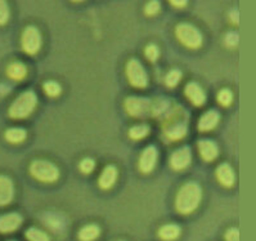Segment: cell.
I'll return each instance as SVG.
<instances>
[{
  "instance_id": "obj_1",
  "label": "cell",
  "mask_w": 256,
  "mask_h": 241,
  "mask_svg": "<svg viewBox=\"0 0 256 241\" xmlns=\"http://www.w3.org/2000/svg\"><path fill=\"white\" fill-rule=\"evenodd\" d=\"M125 110L128 114L134 116V118H140V116H147V115H157L165 111L168 107V103L165 101L157 100L152 101L144 97H128L125 102Z\"/></svg>"
},
{
  "instance_id": "obj_2",
  "label": "cell",
  "mask_w": 256,
  "mask_h": 241,
  "mask_svg": "<svg viewBox=\"0 0 256 241\" xmlns=\"http://www.w3.org/2000/svg\"><path fill=\"white\" fill-rule=\"evenodd\" d=\"M202 199V190L196 182H187L179 188L175 197L176 210L182 214H190L196 210Z\"/></svg>"
},
{
  "instance_id": "obj_3",
  "label": "cell",
  "mask_w": 256,
  "mask_h": 241,
  "mask_svg": "<svg viewBox=\"0 0 256 241\" xmlns=\"http://www.w3.org/2000/svg\"><path fill=\"white\" fill-rule=\"evenodd\" d=\"M164 133L170 141H178L187 133V114L180 107H175L166 115L162 125Z\"/></svg>"
},
{
  "instance_id": "obj_4",
  "label": "cell",
  "mask_w": 256,
  "mask_h": 241,
  "mask_svg": "<svg viewBox=\"0 0 256 241\" xmlns=\"http://www.w3.org/2000/svg\"><path fill=\"white\" fill-rule=\"evenodd\" d=\"M38 97L32 91H24L10 106L8 114L12 119H24L35 110Z\"/></svg>"
},
{
  "instance_id": "obj_5",
  "label": "cell",
  "mask_w": 256,
  "mask_h": 241,
  "mask_svg": "<svg viewBox=\"0 0 256 241\" xmlns=\"http://www.w3.org/2000/svg\"><path fill=\"white\" fill-rule=\"evenodd\" d=\"M30 172L34 177L46 183L56 182L60 178V169L56 164L48 160L38 159L34 160L30 165Z\"/></svg>"
},
{
  "instance_id": "obj_6",
  "label": "cell",
  "mask_w": 256,
  "mask_h": 241,
  "mask_svg": "<svg viewBox=\"0 0 256 241\" xmlns=\"http://www.w3.org/2000/svg\"><path fill=\"white\" fill-rule=\"evenodd\" d=\"M175 35L179 42L188 48H198L202 44V34L196 26L188 22H180L176 25Z\"/></svg>"
},
{
  "instance_id": "obj_7",
  "label": "cell",
  "mask_w": 256,
  "mask_h": 241,
  "mask_svg": "<svg viewBox=\"0 0 256 241\" xmlns=\"http://www.w3.org/2000/svg\"><path fill=\"white\" fill-rule=\"evenodd\" d=\"M126 76L129 83L136 88H144L148 84V75L143 65L136 58H130L126 64Z\"/></svg>"
},
{
  "instance_id": "obj_8",
  "label": "cell",
  "mask_w": 256,
  "mask_h": 241,
  "mask_svg": "<svg viewBox=\"0 0 256 241\" xmlns=\"http://www.w3.org/2000/svg\"><path fill=\"white\" fill-rule=\"evenodd\" d=\"M22 48L28 55H35L38 53L42 47V35H40L39 29L30 25L28 28H24L21 38Z\"/></svg>"
},
{
  "instance_id": "obj_9",
  "label": "cell",
  "mask_w": 256,
  "mask_h": 241,
  "mask_svg": "<svg viewBox=\"0 0 256 241\" xmlns=\"http://www.w3.org/2000/svg\"><path fill=\"white\" fill-rule=\"evenodd\" d=\"M190 160H192V152L190 148L187 146L179 147L174 151L170 156V165L175 170H182V169L187 168L190 165Z\"/></svg>"
},
{
  "instance_id": "obj_10",
  "label": "cell",
  "mask_w": 256,
  "mask_h": 241,
  "mask_svg": "<svg viewBox=\"0 0 256 241\" xmlns=\"http://www.w3.org/2000/svg\"><path fill=\"white\" fill-rule=\"evenodd\" d=\"M157 148L154 146H148L143 150L139 157V170L143 173H150L154 170L157 163Z\"/></svg>"
},
{
  "instance_id": "obj_11",
  "label": "cell",
  "mask_w": 256,
  "mask_h": 241,
  "mask_svg": "<svg viewBox=\"0 0 256 241\" xmlns=\"http://www.w3.org/2000/svg\"><path fill=\"white\" fill-rule=\"evenodd\" d=\"M22 224V217L18 213H6L0 215V232L3 233H8V232H13L14 229L18 228Z\"/></svg>"
},
{
  "instance_id": "obj_12",
  "label": "cell",
  "mask_w": 256,
  "mask_h": 241,
  "mask_svg": "<svg viewBox=\"0 0 256 241\" xmlns=\"http://www.w3.org/2000/svg\"><path fill=\"white\" fill-rule=\"evenodd\" d=\"M184 93H186L188 100H190L194 106H201L205 103L206 93L197 83H188V84L186 85V88H184Z\"/></svg>"
},
{
  "instance_id": "obj_13",
  "label": "cell",
  "mask_w": 256,
  "mask_h": 241,
  "mask_svg": "<svg viewBox=\"0 0 256 241\" xmlns=\"http://www.w3.org/2000/svg\"><path fill=\"white\" fill-rule=\"evenodd\" d=\"M14 196V186L10 177L0 174V206L8 205Z\"/></svg>"
},
{
  "instance_id": "obj_14",
  "label": "cell",
  "mask_w": 256,
  "mask_h": 241,
  "mask_svg": "<svg viewBox=\"0 0 256 241\" xmlns=\"http://www.w3.org/2000/svg\"><path fill=\"white\" fill-rule=\"evenodd\" d=\"M197 145H198L200 155L206 161L214 160L218 156V154H219L218 145L214 141H211V139H201V141H198Z\"/></svg>"
},
{
  "instance_id": "obj_15",
  "label": "cell",
  "mask_w": 256,
  "mask_h": 241,
  "mask_svg": "<svg viewBox=\"0 0 256 241\" xmlns=\"http://www.w3.org/2000/svg\"><path fill=\"white\" fill-rule=\"evenodd\" d=\"M116 178H118V169L114 165H110L108 164V165L104 166V169L100 173L98 184H100V188L107 190V188H111L114 186V183L116 182Z\"/></svg>"
},
{
  "instance_id": "obj_16",
  "label": "cell",
  "mask_w": 256,
  "mask_h": 241,
  "mask_svg": "<svg viewBox=\"0 0 256 241\" xmlns=\"http://www.w3.org/2000/svg\"><path fill=\"white\" fill-rule=\"evenodd\" d=\"M216 177L218 181L226 187H230L236 181V175L234 170L228 163L220 164L216 168Z\"/></svg>"
},
{
  "instance_id": "obj_17",
  "label": "cell",
  "mask_w": 256,
  "mask_h": 241,
  "mask_svg": "<svg viewBox=\"0 0 256 241\" xmlns=\"http://www.w3.org/2000/svg\"><path fill=\"white\" fill-rule=\"evenodd\" d=\"M219 121V114L216 110H208L202 115L198 120V129L201 132H208V130L214 129Z\"/></svg>"
},
{
  "instance_id": "obj_18",
  "label": "cell",
  "mask_w": 256,
  "mask_h": 241,
  "mask_svg": "<svg viewBox=\"0 0 256 241\" xmlns=\"http://www.w3.org/2000/svg\"><path fill=\"white\" fill-rule=\"evenodd\" d=\"M6 75L10 76L12 80L20 82L22 79L26 78L28 75V67L24 66L21 62H12L6 67Z\"/></svg>"
},
{
  "instance_id": "obj_19",
  "label": "cell",
  "mask_w": 256,
  "mask_h": 241,
  "mask_svg": "<svg viewBox=\"0 0 256 241\" xmlns=\"http://www.w3.org/2000/svg\"><path fill=\"white\" fill-rule=\"evenodd\" d=\"M100 235V226H96V224H94V223L84 226L78 233V238H80L82 241H93L96 240Z\"/></svg>"
},
{
  "instance_id": "obj_20",
  "label": "cell",
  "mask_w": 256,
  "mask_h": 241,
  "mask_svg": "<svg viewBox=\"0 0 256 241\" xmlns=\"http://www.w3.org/2000/svg\"><path fill=\"white\" fill-rule=\"evenodd\" d=\"M179 235H180V227L178 224H174V223L165 224V226H162L158 229V236L165 241L175 240Z\"/></svg>"
},
{
  "instance_id": "obj_21",
  "label": "cell",
  "mask_w": 256,
  "mask_h": 241,
  "mask_svg": "<svg viewBox=\"0 0 256 241\" xmlns=\"http://www.w3.org/2000/svg\"><path fill=\"white\" fill-rule=\"evenodd\" d=\"M26 136H28V133L24 128L13 127L6 130V139L10 143H20L26 139Z\"/></svg>"
},
{
  "instance_id": "obj_22",
  "label": "cell",
  "mask_w": 256,
  "mask_h": 241,
  "mask_svg": "<svg viewBox=\"0 0 256 241\" xmlns=\"http://www.w3.org/2000/svg\"><path fill=\"white\" fill-rule=\"evenodd\" d=\"M150 133V127L144 125V124H139V125H134L129 129V137L133 139H140L144 138Z\"/></svg>"
},
{
  "instance_id": "obj_23",
  "label": "cell",
  "mask_w": 256,
  "mask_h": 241,
  "mask_svg": "<svg viewBox=\"0 0 256 241\" xmlns=\"http://www.w3.org/2000/svg\"><path fill=\"white\" fill-rule=\"evenodd\" d=\"M26 237L28 241H49V236L36 227H31L26 231Z\"/></svg>"
},
{
  "instance_id": "obj_24",
  "label": "cell",
  "mask_w": 256,
  "mask_h": 241,
  "mask_svg": "<svg viewBox=\"0 0 256 241\" xmlns=\"http://www.w3.org/2000/svg\"><path fill=\"white\" fill-rule=\"evenodd\" d=\"M42 89H44V92H46L49 97L60 96V91H62L60 83L54 82V80H46V82H44Z\"/></svg>"
},
{
  "instance_id": "obj_25",
  "label": "cell",
  "mask_w": 256,
  "mask_h": 241,
  "mask_svg": "<svg viewBox=\"0 0 256 241\" xmlns=\"http://www.w3.org/2000/svg\"><path fill=\"white\" fill-rule=\"evenodd\" d=\"M218 102L223 106H228L229 103L232 102L233 100V93L229 88H222L219 92H218Z\"/></svg>"
},
{
  "instance_id": "obj_26",
  "label": "cell",
  "mask_w": 256,
  "mask_h": 241,
  "mask_svg": "<svg viewBox=\"0 0 256 241\" xmlns=\"http://www.w3.org/2000/svg\"><path fill=\"white\" fill-rule=\"evenodd\" d=\"M182 79V71L178 69H172L170 70L169 74L166 75L165 82L168 87H175V85L178 84L179 80Z\"/></svg>"
},
{
  "instance_id": "obj_27",
  "label": "cell",
  "mask_w": 256,
  "mask_h": 241,
  "mask_svg": "<svg viewBox=\"0 0 256 241\" xmlns=\"http://www.w3.org/2000/svg\"><path fill=\"white\" fill-rule=\"evenodd\" d=\"M10 20V6L4 0H0V25H4Z\"/></svg>"
},
{
  "instance_id": "obj_28",
  "label": "cell",
  "mask_w": 256,
  "mask_h": 241,
  "mask_svg": "<svg viewBox=\"0 0 256 241\" xmlns=\"http://www.w3.org/2000/svg\"><path fill=\"white\" fill-rule=\"evenodd\" d=\"M144 55L150 61H156L160 56V51L154 44H148L144 49Z\"/></svg>"
},
{
  "instance_id": "obj_29",
  "label": "cell",
  "mask_w": 256,
  "mask_h": 241,
  "mask_svg": "<svg viewBox=\"0 0 256 241\" xmlns=\"http://www.w3.org/2000/svg\"><path fill=\"white\" fill-rule=\"evenodd\" d=\"M161 8V4L160 2H157V0H151V2H148L144 7V12L150 16H154L156 15Z\"/></svg>"
},
{
  "instance_id": "obj_30",
  "label": "cell",
  "mask_w": 256,
  "mask_h": 241,
  "mask_svg": "<svg viewBox=\"0 0 256 241\" xmlns=\"http://www.w3.org/2000/svg\"><path fill=\"white\" fill-rule=\"evenodd\" d=\"M94 166H96L94 160L92 157H85V159L82 160V163H80V170L82 173H90L93 172Z\"/></svg>"
},
{
  "instance_id": "obj_31",
  "label": "cell",
  "mask_w": 256,
  "mask_h": 241,
  "mask_svg": "<svg viewBox=\"0 0 256 241\" xmlns=\"http://www.w3.org/2000/svg\"><path fill=\"white\" fill-rule=\"evenodd\" d=\"M224 40H226V44L228 47H236L238 44V34L230 31V33L226 34Z\"/></svg>"
},
{
  "instance_id": "obj_32",
  "label": "cell",
  "mask_w": 256,
  "mask_h": 241,
  "mask_svg": "<svg viewBox=\"0 0 256 241\" xmlns=\"http://www.w3.org/2000/svg\"><path fill=\"white\" fill-rule=\"evenodd\" d=\"M226 241H240V231L236 227L229 228L226 232Z\"/></svg>"
},
{
  "instance_id": "obj_33",
  "label": "cell",
  "mask_w": 256,
  "mask_h": 241,
  "mask_svg": "<svg viewBox=\"0 0 256 241\" xmlns=\"http://www.w3.org/2000/svg\"><path fill=\"white\" fill-rule=\"evenodd\" d=\"M229 16H230L232 21H234L236 24H237V22H238V11L237 10H232V12L229 13Z\"/></svg>"
},
{
  "instance_id": "obj_34",
  "label": "cell",
  "mask_w": 256,
  "mask_h": 241,
  "mask_svg": "<svg viewBox=\"0 0 256 241\" xmlns=\"http://www.w3.org/2000/svg\"><path fill=\"white\" fill-rule=\"evenodd\" d=\"M170 4H172V6H175V7H184L186 4H187V2H186V0H183V2H174V0H172V2H170Z\"/></svg>"
}]
</instances>
